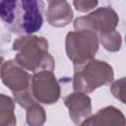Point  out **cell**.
Listing matches in <instances>:
<instances>
[{"label":"cell","instance_id":"obj_1","mask_svg":"<svg viewBox=\"0 0 126 126\" xmlns=\"http://www.w3.org/2000/svg\"><path fill=\"white\" fill-rule=\"evenodd\" d=\"M43 1H1L0 16L12 32L30 35L40 30L43 24Z\"/></svg>","mask_w":126,"mask_h":126},{"label":"cell","instance_id":"obj_2","mask_svg":"<svg viewBox=\"0 0 126 126\" xmlns=\"http://www.w3.org/2000/svg\"><path fill=\"white\" fill-rule=\"evenodd\" d=\"M13 49L18 51L15 60L24 69L34 73L53 71L54 60L47 52L48 43L44 37L24 35L15 40Z\"/></svg>","mask_w":126,"mask_h":126},{"label":"cell","instance_id":"obj_3","mask_svg":"<svg viewBox=\"0 0 126 126\" xmlns=\"http://www.w3.org/2000/svg\"><path fill=\"white\" fill-rule=\"evenodd\" d=\"M112 80V67L104 61L93 59L83 65L74 66L73 88L76 92L91 93Z\"/></svg>","mask_w":126,"mask_h":126},{"label":"cell","instance_id":"obj_4","mask_svg":"<svg viewBox=\"0 0 126 126\" xmlns=\"http://www.w3.org/2000/svg\"><path fill=\"white\" fill-rule=\"evenodd\" d=\"M98 48V37L89 31L70 32L66 36V52L74 66L93 60Z\"/></svg>","mask_w":126,"mask_h":126},{"label":"cell","instance_id":"obj_5","mask_svg":"<svg viewBox=\"0 0 126 126\" xmlns=\"http://www.w3.org/2000/svg\"><path fill=\"white\" fill-rule=\"evenodd\" d=\"M118 24L116 12L109 6L97 8L93 13L77 18L74 22L76 31H89L96 35L115 31Z\"/></svg>","mask_w":126,"mask_h":126},{"label":"cell","instance_id":"obj_6","mask_svg":"<svg viewBox=\"0 0 126 126\" xmlns=\"http://www.w3.org/2000/svg\"><path fill=\"white\" fill-rule=\"evenodd\" d=\"M31 92L35 100L42 103H54L60 96V87L51 71L34 73L32 79Z\"/></svg>","mask_w":126,"mask_h":126},{"label":"cell","instance_id":"obj_7","mask_svg":"<svg viewBox=\"0 0 126 126\" xmlns=\"http://www.w3.org/2000/svg\"><path fill=\"white\" fill-rule=\"evenodd\" d=\"M32 79V76L16 60H10L2 66V80L14 93H20L30 89Z\"/></svg>","mask_w":126,"mask_h":126},{"label":"cell","instance_id":"obj_8","mask_svg":"<svg viewBox=\"0 0 126 126\" xmlns=\"http://www.w3.org/2000/svg\"><path fill=\"white\" fill-rule=\"evenodd\" d=\"M64 102L69 108L70 117L74 123L79 124L83 120L89 118L92 111L91 98L84 93L77 92L71 94L65 97Z\"/></svg>","mask_w":126,"mask_h":126},{"label":"cell","instance_id":"obj_9","mask_svg":"<svg viewBox=\"0 0 126 126\" xmlns=\"http://www.w3.org/2000/svg\"><path fill=\"white\" fill-rule=\"evenodd\" d=\"M73 18V11L67 1H49L46 11L47 22L53 27L67 26Z\"/></svg>","mask_w":126,"mask_h":126},{"label":"cell","instance_id":"obj_10","mask_svg":"<svg viewBox=\"0 0 126 126\" xmlns=\"http://www.w3.org/2000/svg\"><path fill=\"white\" fill-rule=\"evenodd\" d=\"M94 126H126L123 113L114 106H107L100 109L93 116Z\"/></svg>","mask_w":126,"mask_h":126},{"label":"cell","instance_id":"obj_11","mask_svg":"<svg viewBox=\"0 0 126 126\" xmlns=\"http://www.w3.org/2000/svg\"><path fill=\"white\" fill-rule=\"evenodd\" d=\"M97 37L103 47L108 51L114 52L119 50L121 47V35L116 31L99 34Z\"/></svg>","mask_w":126,"mask_h":126},{"label":"cell","instance_id":"obj_12","mask_svg":"<svg viewBox=\"0 0 126 126\" xmlns=\"http://www.w3.org/2000/svg\"><path fill=\"white\" fill-rule=\"evenodd\" d=\"M45 121L44 109L38 105L33 104L27 110V122L30 126H42Z\"/></svg>","mask_w":126,"mask_h":126},{"label":"cell","instance_id":"obj_13","mask_svg":"<svg viewBox=\"0 0 126 126\" xmlns=\"http://www.w3.org/2000/svg\"><path fill=\"white\" fill-rule=\"evenodd\" d=\"M111 93L117 99L126 104V77L121 78L112 84Z\"/></svg>","mask_w":126,"mask_h":126},{"label":"cell","instance_id":"obj_14","mask_svg":"<svg viewBox=\"0 0 126 126\" xmlns=\"http://www.w3.org/2000/svg\"><path fill=\"white\" fill-rule=\"evenodd\" d=\"M98 4L97 1H74L73 5L74 7L80 11V12H88L94 7H96Z\"/></svg>","mask_w":126,"mask_h":126},{"label":"cell","instance_id":"obj_15","mask_svg":"<svg viewBox=\"0 0 126 126\" xmlns=\"http://www.w3.org/2000/svg\"><path fill=\"white\" fill-rule=\"evenodd\" d=\"M80 126H94V121H93V116H91V117L87 118L86 120H84V122Z\"/></svg>","mask_w":126,"mask_h":126},{"label":"cell","instance_id":"obj_16","mask_svg":"<svg viewBox=\"0 0 126 126\" xmlns=\"http://www.w3.org/2000/svg\"><path fill=\"white\" fill-rule=\"evenodd\" d=\"M125 38H126V36H125Z\"/></svg>","mask_w":126,"mask_h":126}]
</instances>
